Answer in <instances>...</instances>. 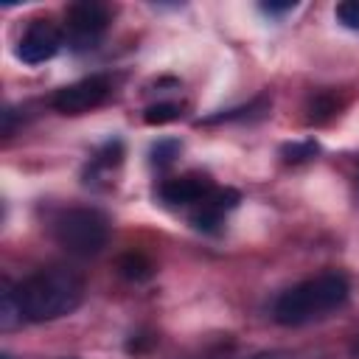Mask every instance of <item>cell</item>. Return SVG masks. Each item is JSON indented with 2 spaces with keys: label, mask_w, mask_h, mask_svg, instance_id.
<instances>
[{
  "label": "cell",
  "mask_w": 359,
  "mask_h": 359,
  "mask_svg": "<svg viewBox=\"0 0 359 359\" xmlns=\"http://www.w3.org/2000/svg\"><path fill=\"white\" fill-rule=\"evenodd\" d=\"M8 294L22 323H48L79 309L84 297V278L73 266H42L8 286Z\"/></svg>",
  "instance_id": "6da1fadb"
},
{
  "label": "cell",
  "mask_w": 359,
  "mask_h": 359,
  "mask_svg": "<svg viewBox=\"0 0 359 359\" xmlns=\"http://www.w3.org/2000/svg\"><path fill=\"white\" fill-rule=\"evenodd\" d=\"M348 294H351V286H348L345 275L323 272L317 278H309V280L286 289L275 300L272 314L280 325H306V323L328 317L331 311L345 306Z\"/></svg>",
  "instance_id": "7a4b0ae2"
},
{
  "label": "cell",
  "mask_w": 359,
  "mask_h": 359,
  "mask_svg": "<svg viewBox=\"0 0 359 359\" xmlns=\"http://www.w3.org/2000/svg\"><path fill=\"white\" fill-rule=\"evenodd\" d=\"M50 233L62 250L87 258L107 247L109 219L95 208H67L53 219Z\"/></svg>",
  "instance_id": "3957f363"
},
{
  "label": "cell",
  "mask_w": 359,
  "mask_h": 359,
  "mask_svg": "<svg viewBox=\"0 0 359 359\" xmlns=\"http://www.w3.org/2000/svg\"><path fill=\"white\" fill-rule=\"evenodd\" d=\"M112 22V8L98 0H81L67 8V25L65 39L73 50H90L101 42Z\"/></svg>",
  "instance_id": "277c9868"
},
{
  "label": "cell",
  "mask_w": 359,
  "mask_h": 359,
  "mask_svg": "<svg viewBox=\"0 0 359 359\" xmlns=\"http://www.w3.org/2000/svg\"><path fill=\"white\" fill-rule=\"evenodd\" d=\"M109 93H112V84L107 76H87L56 90V95L50 98V107L62 115H81L101 107L109 98Z\"/></svg>",
  "instance_id": "5b68a950"
},
{
  "label": "cell",
  "mask_w": 359,
  "mask_h": 359,
  "mask_svg": "<svg viewBox=\"0 0 359 359\" xmlns=\"http://www.w3.org/2000/svg\"><path fill=\"white\" fill-rule=\"evenodd\" d=\"M59 48H62V31L50 20H34L17 42V59H22L25 65H42L53 59Z\"/></svg>",
  "instance_id": "8992f818"
},
{
  "label": "cell",
  "mask_w": 359,
  "mask_h": 359,
  "mask_svg": "<svg viewBox=\"0 0 359 359\" xmlns=\"http://www.w3.org/2000/svg\"><path fill=\"white\" fill-rule=\"evenodd\" d=\"M213 180L208 174H199V171H188V174H180V177H171L165 182H160L157 188V196L165 202V205H191L196 208L202 199H208L213 194Z\"/></svg>",
  "instance_id": "52a82bcc"
},
{
  "label": "cell",
  "mask_w": 359,
  "mask_h": 359,
  "mask_svg": "<svg viewBox=\"0 0 359 359\" xmlns=\"http://www.w3.org/2000/svg\"><path fill=\"white\" fill-rule=\"evenodd\" d=\"M236 205H238V194H236V191H230V188L219 191V188H216L208 199H202V202L191 210V224H194L196 230L213 233V230L224 222L227 210H233Z\"/></svg>",
  "instance_id": "ba28073f"
},
{
  "label": "cell",
  "mask_w": 359,
  "mask_h": 359,
  "mask_svg": "<svg viewBox=\"0 0 359 359\" xmlns=\"http://www.w3.org/2000/svg\"><path fill=\"white\" fill-rule=\"evenodd\" d=\"M121 160H123V143H121V140H109V143H104V146L90 157V163H87V171H84L87 182H90V180H101V177H107L109 171H115V168L121 165Z\"/></svg>",
  "instance_id": "9c48e42d"
},
{
  "label": "cell",
  "mask_w": 359,
  "mask_h": 359,
  "mask_svg": "<svg viewBox=\"0 0 359 359\" xmlns=\"http://www.w3.org/2000/svg\"><path fill=\"white\" fill-rule=\"evenodd\" d=\"M118 269H121V275L129 278V280H146V278H151V272H154L151 261H149L143 252H126V255L118 261Z\"/></svg>",
  "instance_id": "30bf717a"
},
{
  "label": "cell",
  "mask_w": 359,
  "mask_h": 359,
  "mask_svg": "<svg viewBox=\"0 0 359 359\" xmlns=\"http://www.w3.org/2000/svg\"><path fill=\"white\" fill-rule=\"evenodd\" d=\"M182 112H180V104H174V101H163V104H154V107H149L146 109V123H151V126H163V123H168V121H177Z\"/></svg>",
  "instance_id": "8fae6325"
},
{
  "label": "cell",
  "mask_w": 359,
  "mask_h": 359,
  "mask_svg": "<svg viewBox=\"0 0 359 359\" xmlns=\"http://www.w3.org/2000/svg\"><path fill=\"white\" fill-rule=\"evenodd\" d=\"M177 154H180V143H177V140H157V143L151 146V165L163 168V165H168Z\"/></svg>",
  "instance_id": "7c38bea8"
},
{
  "label": "cell",
  "mask_w": 359,
  "mask_h": 359,
  "mask_svg": "<svg viewBox=\"0 0 359 359\" xmlns=\"http://www.w3.org/2000/svg\"><path fill=\"white\" fill-rule=\"evenodd\" d=\"M334 17L339 25L351 28V31H359V0H345L334 8Z\"/></svg>",
  "instance_id": "4fadbf2b"
},
{
  "label": "cell",
  "mask_w": 359,
  "mask_h": 359,
  "mask_svg": "<svg viewBox=\"0 0 359 359\" xmlns=\"http://www.w3.org/2000/svg\"><path fill=\"white\" fill-rule=\"evenodd\" d=\"M317 154V143L306 140V143H292V146H283V160L286 163H303L309 157Z\"/></svg>",
  "instance_id": "5bb4252c"
},
{
  "label": "cell",
  "mask_w": 359,
  "mask_h": 359,
  "mask_svg": "<svg viewBox=\"0 0 359 359\" xmlns=\"http://www.w3.org/2000/svg\"><path fill=\"white\" fill-rule=\"evenodd\" d=\"M292 8H297V3L294 0H286V3H261V11L264 14H286V11H292Z\"/></svg>",
  "instance_id": "9a60e30c"
},
{
  "label": "cell",
  "mask_w": 359,
  "mask_h": 359,
  "mask_svg": "<svg viewBox=\"0 0 359 359\" xmlns=\"http://www.w3.org/2000/svg\"><path fill=\"white\" fill-rule=\"evenodd\" d=\"M351 351H353V356H359V337H356V342L351 345Z\"/></svg>",
  "instance_id": "2e32d148"
},
{
  "label": "cell",
  "mask_w": 359,
  "mask_h": 359,
  "mask_svg": "<svg viewBox=\"0 0 359 359\" xmlns=\"http://www.w3.org/2000/svg\"><path fill=\"white\" fill-rule=\"evenodd\" d=\"M3 359H11V356H8V353H3Z\"/></svg>",
  "instance_id": "e0dca14e"
},
{
  "label": "cell",
  "mask_w": 359,
  "mask_h": 359,
  "mask_svg": "<svg viewBox=\"0 0 359 359\" xmlns=\"http://www.w3.org/2000/svg\"><path fill=\"white\" fill-rule=\"evenodd\" d=\"M65 359H76V356H65Z\"/></svg>",
  "instance_id": "ac0fdd59"
}]
</instances>
